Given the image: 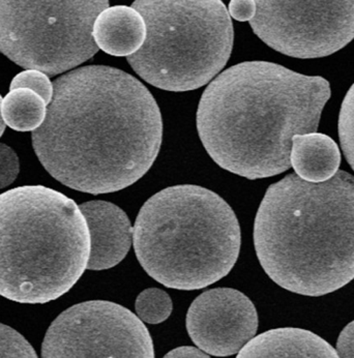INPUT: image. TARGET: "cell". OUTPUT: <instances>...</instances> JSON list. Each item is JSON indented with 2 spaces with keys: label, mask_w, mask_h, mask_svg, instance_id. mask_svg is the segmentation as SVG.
<instances>
[{
  "label": "cell",
  "mask_w": 354,
  "mask_h": 358,
  "mask_svg": "<svg viewBox=\"0 0 354 358\" xmlns=\"http://www.w3.org/2000/svg\"><path fill=\"white\" fill-rule=\"evenodd\" d=\"M53 88L45 122L31 136L52 178L100 195L148 173L161 148L163 120L139 80L118 69L87 66L58 78Z\"/></svg>",
  "instance_id": "obj_1"
},
{
  "label": "cell",
  "mask_w": 354,
  "mask_h": 358,
  "mask_svg": "<svg viewBox=\"0 0 354 358\" xmlns=\"http://www.w3.org/2000/svg\"><path fill=\"white\" fill-rule=\"evenodd\" d=\"M330 86L277 64L231 66L203 92L197 111L200 140L211 159L243 178H267L291 167L295 135L314 133Z\"/></svg>",
  "instance_id": "obj_2"
},
{
  "label": "cell",
  "mask_w": 354,
  "mask_h": 358,
  "mask_svg": "<svg viewBox=\"0 0 354 358\" xmlns=\"http://www.w3.org/2000/svg\"><path fill=\"white\" fill-rule=\"evenodd\" d=\"M254 245L267 275L285 290L319 297L354 280V176L310 182L289 174L267 189Z\"/></svg>",
  "instance_id": "obj_3"
},
{
  "label": "cell",
  "mask_w": 354,
  "mask_h": 358,
  "mask_svg": "<svg viewBox=\"0 0 354 358\" xmlns=\"http://www.w3.org/2000/svg\"><path fill=\"white\" fill-rule=\"evenodd\" d=\"M90 234L74 200L44 185L0 194V296L44 305L87 269Z\"/></svg>",
  "instance_id": "obj_4"
},
{
  "label": "cell",
  "mask_w": 354,
  "mask_h": 358,
  "mask_svg": "<svg viewBox=\"0 0 354 358\" xmlns=\"http://www.w3.org/2000/svg\"><path fill=\"white\" fill-rule=\"evenodd\" d=\"M144 271L177 290H199L230 273L241 251V227L230 205L193 185L162 189L144 203L134 226Z\"/></svg>",
  "instance_id": "obj_5"
},
{
  "label": "cell",
  "mask_w": 354,
  "mask_h": 358,
  "mask_svg": "<svg viewBox=\"0 0 354 358\" xmlns=\"http://www.w3.org/2000/svg\"><path fill=\"white\" fill-rule=\"evenodd\" d=\"M146 38L127 59L160 90L189 92L213 79L232 52L234 31L222 0H135Z\"/></svg>",
  "instance_id": "obj_6"
},
{
  "label": "cell",
  "mask_w": 354,
  "mask_h": 358,
  "mask_svg": "<svg viewBox=\"0 0 354 358\" xmlns=\"http://www.w3.org/2000/svg\"><path fill=\"white\" fill-rule=\"evenodd\" d=\"M109 0H0V52L55 76L94 57V21Z\"/></svg>",
  "instance_id": "obj_7"
},
{
  "label": "cell",
  "mask_w": 354,
  "mask_h": 358,
  "mask_svg": "<svg viewBox=\"0 0 354 358\" xmlns=\"http://www.w3.org/2000/svg\"><path fill=\"white\" fill-rule=\"evenodd\" d=\"M254 34L291 57L332 55L354 38V0H254Z\"/></svg>",
  "instance_id": "obj_8"
},
{
  "label": "cell",
  "mask_w": 354,
  "mask_h": 358,
  "mask_svg": "<svg viewBox=\"0 0 354 358\" xmlns=\"http://www.w3.org/2000/svg\"><path fill=\"white\" fill-rule=\"evenodd\" d=\"M43 357H155L143 321L106 301L78 303L62 312L45 336Z\"/></svg>",
  "instance_id": "obj_9"
},
{
  "label": "cell",
  "mask_w": 354,
  "mask_h": 358,
  "mask_svg": "<svg viewBox=\"0 0 354 358\" xmlns=\"http://www.w3.org/2000/svg\"><path fill=\"white\" fill-rule=\"evenodd\" d=\"M185 323L198 348L213 357H231L254 338L258 315L251 299L241 291L215 288L192 303Z\"/></svg>",
  "instance_id": "obj_10"
},
{
  "label": "cell",
  "mask_w": 354,
  "mask_h": 358,
  "mask_svg": "<svg viewBox=\"0 0 354 358\" xmlns=\"http://www.w3.org/2000/svg\"><path fill=\"white\" fill-rule=\"evenodd\" d=\"M90 234L87 269L105 271L122 262L133 243L134 228L127 213L118 205L90 201L79 205Z\"/></svg>",
  "instance_id": "obj_11"
},
{
  "label": "cell",
  "mask_w": 354,
  "mask_h": 358,
  "mask_svg": "<svg viewBox=\"0 0 354 358\" xmlns=\"http://www.w3.org/2000/svg\"><path fill=\"white\" fill-rule=\"evenodd\" d=\"M92 36L105 53L127 57L143 45L146 25L143 17L133 6H108L94 21Z\"/></svg>",
  "instance_id": "obj_12"
},
{
  "label": "cell",
  "mask_w": 354,
  "mask_h": 358,
  "mask_svg": "<svg viewBox=\"0 0 354 358\" xmlns=\"http://www.w3.org/2000/svg\"><path fill=\"white\" fill-rule=\"evenodd\" d=\"M250 357H339L329 343L301 329H277L254 336L237 353Z\"/></svg>",
  "instance_id": "obj_13"
},
{
  "label": "cell",
  "mask_w": 354,
  "mask_h": 358,
  "mask_svg": "<svg viewBox=\"0 0 354 358\" xmlns=\"http://www.w3.org/2000/svg\"><path fill=\"white\" fill-rule=\"evenodd\" d=\"M291 167L295 174L310 182L329 180L341 164L338 144L325 134L308 133L292 138Z\"/></svg>",
  "instance_id": "obj_14"
},
{
  "label": "cell",
  "mask_w": 354,
  "mask_h": 358,
  "mask_svg": "<svg viewBox=\"0 0 354 358\" xmlns=\"http://www.w3.org/2000/svg\"><path fill=\"white\" fill-rule=\"evenodd\" d=\"M47 103L28 88L12 90L2 100L4 122L18 131H34L42 126L47 115Z\"/></svg>",
  "instance_id": "obj_15"
},
{
  "label": "cell",
  "mask_w": 354,
  "mask_h": 358,
  "mask_svg": "<svg viewBox=\"0 0 354 358\" xmlns=\"http://www.w3.org/2000/svg\"><path fill=\"white\" fill-rule=\"evenodd\" d=\"M135 308L137 316L143 322L159 324L169 318L174 303L165 291L159 288H148L138 295Z\"/></svg>",
  "instance_id": "obj_16"
},
{
  "label": "cell",
  "mask_w": 354,
  "mask_h": 358,
  "mask_svg": "<svg viewBox=\"0 0 354 358\" xmlns=\"http://www.w3.org/2000/svg\"><path fill=\"white\" fill-rule=\"evenodd\" d=\"M338 128L343 152L354 171V83L343 101Z\"/></svg>",
  "instance_id": "obj_17"
},
{
  "label": "cell",
  "mask_w": 354,
  "mask_h": 358,
  "mask_svg": "<svg viewBox=\"0 0 354 358\" xmlns=\"http://www.w3.org/2000/svg\"><path fill=\"white\" fill-rule=\"evenodd\" d=\"M0 357H38L27 340L8 325L0 323Z\"/></svg>",
  "instance_id": "obj_18"
},
{
  "label": "cell",
  "mask_w": 354,
  "mask_h": 358,
  "mask_svg": "<svg viewBox=\"0 0 354 358\" xmlns=\"http://www.w3.org/2000/svg\"><path fill=\"white\" fill-rule=\"evenodd\" d=\"M16 88H28L44 99L47 105L51 103L53 98V83H51L48 75L38 70H27L20 73L13 79L10 90Z\"/></svg>",
  "instance_id": "obj_19"
},
{
  "label": "cell",
  "mask_w": 354,
  "mask_h": 358,
  "mask_svg": "<svg viewBox=\"0 0 354 358\" xmlns=\"http://www.w3.org/2000/svg\"><path fill=\"white\" fill-rule=\"evenodd\" d=\"M20 171L18 155L6 144L0 143V189L16 180Z\"/></svg>",
  "instance_id": "obj_20"
},
{
  "label": "cell",
  "mask_w": 354,
  "mask_h": 358,
  "mask_svg": "<svg viewBox=\"0 0 354 358\" xmlns=\"http://www.w3.org/2000/svg\"><path fill=\"white\" fill-rule=\"evenodd\" d=\"M228 12L233 19L239 22L250 21L256 13V3L254 0H231Z\"/></svg>",
  "instance_id": "obj_21"
},
{
  "label": "cell",
  "mask_w": 354,
  "mask_h": 358,
  "mask_svg": "<svg viewBox=\"0 0 354 358\" xmlns=\"http://www.w3.org/2000/svg\"><path fill=\"white\" fill-rule=\"evenodd\" d=\"M337 353L339 357H354V321L349 323L339 336Z\"/></svg>",
  "instance_id": "obj_22"
},
{
  "label": "cell",
  "mask_w": 354,
  "mask_h": 358,
  "mask_svg": "<svg viewBox=\"0 0 354 358\" xmlns=\"http://www.w3.org/2000/svg\"><path fill=\"white\" fill-rule=\"evenodd\" d=\"M165 357H209L208 355L200 348L195 347L183 346L174 349V350L168 352Z\"/></svg>",
  "instance_id": "obj_23"
},
{
  "label": "cell",
  "mask_w": 354,
  "mask_h": 358,
  "mask_svg": "<svg viewBox=\"0 0 354 358\" xmlns=\"http://www.w3.org/2000/svg\"><path fill=\"white\" fill-rule=\"evenodd\" d=\"M1 103L2 98L0 96V137H1L2 134H3L4 129H6V122H4L3 117H2L1 114Z\"/></svg>",
  "instance_id": "obj_24"
}]
</instances>
